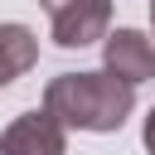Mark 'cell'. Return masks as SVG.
Segmentation results:
<instances>
[{
	"label": "cell",
	"instance_id": "3957f363",
	"mask_svg": "<svg viewBox=\"0 0 155 155\" xmlns=\"http://www.w3.org/2000/svg\"><path fill=\"white\" fill-rule=\"evenodd\" d=\"M0 155H68V126L44 107L24 111L0 131Z\"/></svg>",
	"mask_w": 155,
	"mask_h": 155
},
{
	"label": "cell",
	"instance_id": "ba28073f",
	"mask_svg": "<svg viewBox=\"0 0 155 155\" xmlns=\"http://www.w3.org/2000/svg\"><path fill=\"white\" fill-rule=\"evenodd\" d=\"M150 24H155V0H150Z\"/></svg>",
	"mask_w": 155,
	"mask_h": 155
},
{
	"label": "cell",
	"instance_id": "52a82bcc",
	"mask_svg": "<svg viewBox=\"0 0 155 155\" xmlns=\"http://www.w3.org/2000/svg\"><path fill=\"white\" fill-rule=\"evenodd\" d=\"M39 5H44V10H58V5H68V0H39Z\"/></svg>",
	"mask_w": 155,
	"mask_h": 155
},
{
	"label": "cell",
	"instance_id": "5b68a950",
	"mask_svg": "<svg viewBox=\"0 0 155 155\" xmlns=\"http://www.w3.org/2000/svg\"><path fill=\"white\" fill-rule=\"evenodd\" d=\"M39 63V39L29 24H0V87L24 78Z\"/></svg>",
	"mask_w": 155,
	"mask_h": 155
},
{
	"label": "cell",
	"instance_id": "7a4b0ae2",
	"mask_svg": "<svg viewBox=\"0 0 155 155\" xmlns=\"http://www.w3.org/2000/svg\"><path fill=\"white\" fill-rule=\"evenodd\" d=\"M48 34L58 48H87L111 34V0H68L48 10Z\"/></svg>",
	"mask_w": 155,
	"mask_h": 155
},
{
	"label": "cell",
	"instance_id": "8992f818",
	"mask_svg": "<svg viewBox=\"0 0 155 155\" xmlns=\"http://www.w3.org/2000/svg\"><path fill=\"white\" fill-rule=\"evenodd\" d=\"M140 140H145V150L155 155V107H150V116H145V126H140Z\"/></svg>",
	"mask_w": 155,
	"mask_h": 155
},
{
	"label": "cell",
	"instance_id": "277c9868",
	"mask_svg": "<svg viewBox=\"0 0 155 155\" xmlns=\"http://www.w3.org/2000/svg\"><path fill=\"white\" fill-rule=\"evenodd\" d=\"M102 68L131 87L155 78V39H145L140 29H116L102 39Z\"/></svg>",
	"mask_w": 155,
	"mask_h": 155
},
{
	"label": "cell",
	"instance_id": "6da1fadb",
	"mask_svg": "<svg viewBox=\"0 0 155 155\" xmlns=\"http://www.w3.org/2000/svg\"><path fill=\"white\" fill-rule=\"evenodd\" d=\"M44 111L58 116L73 131L107 136V131H121L126 116L136 111V87L111 78L107 68H97V73H58L44 87Z\"/></svg>",
	"mask_w": 155,
	"mask_h": 155
}]
</instances>
